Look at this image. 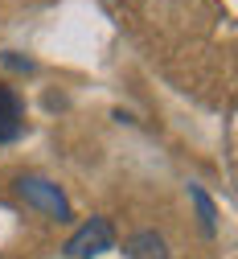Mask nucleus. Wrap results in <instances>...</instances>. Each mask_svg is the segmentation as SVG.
<instances>
[{"mask_svg":"<svg viewBox=\"0 0 238 259\" xmlns=\"http://www.w3.org/2000/svg\"><path fill=\"white\" fill-rule=\"evenodd\" d=\"M123 251H127V259H173V255H168V243H164L156 231H135V235H127Z\"/></svg>","mask_w":238,"mask_h":259,"instance_id":"obj_4","label":"nucleus"},{"mask_svg":"<svg viewBox=\"0 0 238 259\" xmlns=\"http://www.w3.org/2000/svg\"><path fill=\"white\" fill-rule=\"evenodd\" d=\"M25 132V107L17 99V91L0 82V144H13Z\"/></svg>","mask_w":238,"mask_h":259,"instance_id":"obj_3","label":"nucleus"},{"mask_svg":"<svg viewBox=\"0 0 238 259\" xmlns=\"http://www.w3.org/2000/svg\"><path fill=\"white\" fill-rule=\"evenodd\" d=\"M17 193L25 198V206L41 210V214H50L58 222H70V202H66V193L54 181H45V177H21L17 181Z\"/></svg>","mask_w":238,"mask_h":259,"instance_id":"obj_1","label":"nucleus"},{"mask_svg":"<svg viewBox=\"0 0 238 259\" xmlns=\"http://www.w3.org/2000/svg\"><path fill=\"white\" fill-rule=\"evenodd\" d=\"M189 198L197 202V214H201V231H206L210 239L218 235V210H214V202H210V193L201 189V185H189Z\"/></svg>","mask_w":238,"mask_h":259,"instance_id":"obj_5","label":"nucleus"},{"mask_svg":"<svg viewBox=\"0 0 238 259\" xmlns=\"http://www.w3.org/2000/svg\"><path fill=\"white\" fill-rule=\"evenodd\" d=\"M5 66H17V70H33L29 58H17V54H5Z\"/></svg>","mask_w":238,"mask_h":259,"instance_id":"obj_6","label":"nucleus"},{"mask_svg":"<svg viewBox=\"0 0 238 259\" xmlns=\"http://www.w3.org/2000/svg\"><path fill=\"white\" fill-rule=\"evenodd\" d=\"M111 243H115L111 222L107 218H90V222H82L78 231L66 239V255H70V259H94V255L111 251Z\"/></svg>","mask_w":238,"mask_h":259,"instance_id":"obj_2","label":"nucleus"}]
</instances>
